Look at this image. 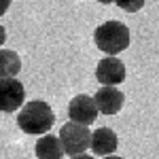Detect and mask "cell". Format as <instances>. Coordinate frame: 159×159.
Segmentation results:
<instances>
[{
    "mask_svg": "<svg viewBox=\"0 0 159 159\" xmlns=\"http://www.w3.org/2000/svg\"><path fill=\"white\" fill-rule=\"evenodd\" d=\"M119 147V138L110 127H98L91 132V151L98 157H108Z\"/></svg>",
    "mask_w": 159,
    "mask_h": 159,
    "instance_id": "8",
    "label": "cell"
},
{
    "mask_svg": "<svg viewBox=\"0 0 159 159\" xmlns=\"http://www.w3.org/2000/svg\"><path fill=\"white\" fill-rule=\"evenodd\" d=\"M98 106H96V100L91 96H74L68 104V117L72 123H79V125H89V123L96 121L98 117Z\"/></svg>",
    "mask_w": 159,
    "mask_h": 159,
    "instance_id": "6",
    "label": "cell"
},
{
    "mask_svg": "<svg viewBox=\"0 0 159 159\" xmlns=\"http://www.w3.org/2000/svg\"><path fill=\"white\" fill-rule=\"evenodd\" d=\"M60 140L61 147H64V153L66 155H83L87 148L91 147V132L87 125H79V123H66L61 125L60 129Z\"/></svg>",
    "mask_w": 159,
    "mask_h": 159,
    "instance_id": "3",
    "label": "cell"
},
{
    "mask_svg": "<svg viewBox=\"0 0 159 159\" xmlns=\"http://www.w3.org/2000/svg\"><path fill=\"white\" fill-rule=\"evenodd\" d=\"M147 0H115V4L125 13H138L142 7H144Z\"/></svg>",
    "mask_w": 159,
    "mask_h": 159,
    "instance_id": "11",
    "label": "cell"
},
{
    "mask_svg": "<svg viewBox=\"0 0 159 159\" xmlns=\"http://www.w3.org/2000/svg\"><path fill=\"white\" fill-rule=\"evenodd\" d=\"M55 123V115L45 100H32L24 104V108L17 112V125L24 134L45 136L49 134L51 125Z\"/></svg>",
    "mask_w": 159,
    "mask_h": 159,
    "instance_id": "1",
    "label": "cell"
},
{
    "mask_svg": "<svg viewBox=\"0 0 159 159\" xmlns=\"http://www.w3.org/2000/svg\"><path fill=\"white\" fill-rule=\"evenodd\" d=\"M25 102V89L17 79H0V112L21 110Z\"/></svg>",
    "mask_w": 159,
    "mask_h": 159,
    "instance_id": "4",
    "label": "cell"
},
{
    "mask_svg": "<svg viewBox=\"0 0 159 159\" xmlns=\"http://www.w3.org/2000/svg\"><path fill=\"white\" fill-rule=\"evenodd\" d=\"M21 70V57L11 49H0V79H17Z\"/></svg>",
    "mask_w": 159,
    "mask_h": 159,
    "instance_id": "10",
    "label": "cell"
},
{
    "mask_svg": "<svg viewBox=\"0 0 159 159\" xmlns=\"http://www.w3.org/2000/svg\"><path fill=\"white\" fill-rule=\"evenodd\" d=\"M102 159H123V157H115V155H108V157H102Z\"/></svg>",
    "mask_w": 159,
    "mask_h": 159,
    "instance_id": "16",
    "label": "cell"
},
{
    "mask_svg": "<svg viewBox=\"0 0 159 159\" xmlns=\"http://www.w3.org/2000/svg\"><path fill=\"white\" fill-rule=\"evenodd\" d=\"M70 159H93V157H91V155H85V153H83V155H74V157H70Z\"/></svg>",
    "mask_w": 159,
    "mask_h": 159,
    "instance_id": "14",
    "label": "cell"
},
{
    "mask_svg": "<svg viewBox=\"0 0 159 159\" xmlns=\"http://www.w3.org/2000/svg\"><path fill=\"white\" fill-rule=\"evenodd\" d=\"M129 28L121 21H104L96 28L93 32V43L102 53H106L110 57H117V53H121L129 47Z\"/></svg>",
    "mask_w": 159,
    "mask_h": 159,
    "instance_id": "2",
    "label": "cell"
},
{
    "mask_svg": "<svg viewBox=\"0 0 159 159\" xmlns=\"http://www.w3.org/2000/svg\"><path fill=\"white\" fill-rule=\"evenodd\" d=\"M96 79L102 87H117L125 81V64L119 57H102L96 66Z\"/></svg>",
    "mask_w": 159,
    "mask_h": 159,
    "instance_id": "5",
    "label": "cell"
},
{
    "mask_svg": "<svg viewBox=\"0 0 159 159\" xmlns=\"http://www.w3.org/2000/svg\"><path fill=\"white\" fill-rule=\"evenodd\" d=\"M36 157L38 159H61L66 153H64V147H61L60 136L53 134H45L36 140Z\"/></svg>",
    "mask_w": 159,
    "mask_h": 159,
    "instance_id": "9",
    "label": "cell"
},
{
    "mask_svg": "<svg viewBox=\"0 0 159 159\" xmlns=\"http://www.w3.org/2000/svg\"><path fill=\"white\" fill-rule=\"evenodd\" d=\"M11 2H13V0H0V17H2L4 13L9 11V7H11Z\"/></svg>",
    "mask_w": 159,
    "mask_h": 159,
    "instance_id": "12",
    "label": "cell"
},
{
    "mask_svg": "<svg viewBox=\"0 0 159 159\" xmlns=\"http://www.w3.org/2000/svg\"><path fill=\"white\" fill-rule=\"evenodd\" d=\"M93 100H96V106H98V110L102 115H117L123 108L125 96L117 87H102V89L96 91Z\"/></svg>",
    "mask_w": 159,
    "mask_h": 159,
    "instance_id": "7",
    "label": "cell"
},
{
    "mask_svg": "<svg viewBox=\"0 0 159 159\" xmlns=\"http://www.w3.org/2000/svg\"><path fill=\"white\" fill-rule=\"evenodd\" d=\"M4 40H7V30H4V28L0 25V47L4 45Z\"/></svg>",
    "mask_w": 159,
    "mask_h": 159,
    "instance_id": "13",
    "label": "cell"
},
{
    "mask_svg": "<svg viewBox=\"0 0 159 159\" xmlns=\"http://www.w3.org/2000/svg\"><path fill=\"white\" fill-rule=\"evenodd\" d=\"M100 4H112V2H115V0H98Z\"/></svg>",
    "mask_w": 159,
    "mask_h": 159,
    "instance_id": "15",
    "label": "cell"
}]
</instances>
